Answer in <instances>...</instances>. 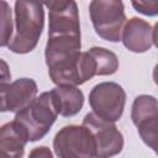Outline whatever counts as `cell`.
Wrapping results in <instances>:
<instances>
[{
	"instance_id": "cell-11",
	"label": "cell",
	"mask_w": 158,
	"mask_h": 158,
	"mask_svg": "<svg viewBox=\"0 0 158 158\" xmlns=\"http://www.w3.org/2000/svg\"><path fill=\"white\" fill-rule=\"evenodd\" d=\"M30 142L25 127L15 118L6 122L0 128V151L7 157H23L25 146Z\"/></svg>"
},
{
	"instance_id": "cell-15",
	"label": "cell",
	"mask_w": 158,
	"mask_h": 158,
	"mask_svg": "<svg viewBox=\"0 0 158 158\" xmlns=\"http://www.w3.org/2000/svg\"><path fill=\"white\" fill-rule=\"evenodd\" d=\"M132 7L144 16H158V0H131Z\"/></svg>"
},
{
	"instance_id": "cell-4",
	"label": "cell",
	"mask_w": 158,
	"mask_h": 158,
	"mask_svg": "<svg viewBox=\"0 0 158 158\" xmlns=\"http://www.w3.org/2000/svg\"><path fill=\"white\" fill-rule=\"evenodd\" d=\"M89 15L93 27L100 38L112 43L121 41L126 23L122 0H91Z\"/></svg>"
},
{
	"instance_id": "cell-6",
	"label": "cell",
	"mask_w": 158,
	"mask_h": 158,
	"mask_svg": "<svg viewBox=\"0 0 158 158\" xmlns=\"http://www.w3.org/2000/svg\"><path fill=\"white\" fill-rule=\"evenodd\" d=\"M126 104L123 88L115 81L96 84L89 93V105L99 117L116 122L121 118Z\"/></svg>"
},
{
	"instance_id": "cell-17",
	"label": "cell",
	"mask_w": 158,
	"mask_h": 158,
	"mask_svg": "<svg viewBox=\"0 0 158 158\" xmlns=\"http://www.w3.org/2000/svg\"><path fill=\"white\" fill-rule=\"evenodd\" d=\"M1 81H0V85L1 84H6V83H10V79H11V74L7 69V64L4 59H1Z\"/></svg>"
},
{
	"instance_id": "cell-9",
	"label": "cell",
	"mask_w": 158,
	"mask_h": 158,
	"mask_svg": "<svg viewBox=\"0 0 158 158\" xmlns=\"http://www.w3.org/2000/svg\"><path fill=\"white\" fill-rule=\"evenodd\" d=\"M1 111L17 114L30 105L37 96V83L31 78H20L11 83L1 84Z\"/></svg>"
},
{
	"instance_id": "cell-10",
	"label": "cell",
	"mask_w": 158,
	"mask_h": 158,
	"mask_svg": "<svg viewBox=\"0 0 158 158\" xmlns=\"http://www.w3.org/2000/svg\"><path fill=\"white\" fill-rule=\"evenodd\" d=\"M152 32L153 28L149 22L139 17H131L123 26L121 41L128 51L133 53H143L153 44Z\"/></svg>"
},
{
	"instance_id": "cell-18",
	"label": "cell",
	"mask_w": 158,
	"mask_h": 158,
	"mask_svg": "<svg viewBox=\"0 0 158 158\" xmlns=\"http://www.w3.org/2000/svg\"><path fill=\"white\" fill-rule=\"evenodd\" d=\"M152 41H153V44L158 48V22L154 25L153 27V32H152Z\"/></svg>"
},
{
	"instance_id": "cell-16",
	"label": "cell",
	"mask_w": 158,
	"mask_h": 158,
	"mask_svg": "<svg viewBox=\"0 0 158 158\" xmlns=\"http://www.w3.org/2000/svg\"><path fill=\"white\" fill-rule=\"evenodd\" d=\"M52 152L46 146L36 147L30 152V157H44V158H52Z\"/></svg>"
},
{
	"instance_id": "cell-12",
	"label": "cell",
	"mask_w": 158,
	"mask_h": 158,
	"mask_svg": "<svg viewBox=\"0 0 158 158\" xmlns=\"http://www.w3.org/2000/svg\"><path fill=\"white\" fill-rule=\"evenodd\" d=\"M52 90L57 96L59 114L63 117H72L80 112L84 105V94L77 85H57Z\"/></svg>"
},
{
	"instance_id": "cell-5",
	"label": "cell",
	"mask_w": 158,
	"mask_h": 158,
	"mask_svg": "<svg viewBox=\"0 0 158 158\" xmlns=\"http://www.w3.org/2000/svg\"><path fill=\"white\" fill-rule=\"evenodd\" d=\"M53 151L60 158H90L96 154V143L85 125H67L56 133Z\"/></svg>"
},
{
	"instance_id": "cell-8",
	"label": "cell",
	"mask_w": 158,
	"mask_h": 158,
	"mask_svg": "<svg viewBox=\"0 0 158 158\" xmlns=\"http://www.w3.org/2000/svg\"><path fill=\"white\" fill-rule=\"evenodd\" d=\"M83 125L90 128L95 143V157L106 158L118 154L123 148V136L116 127L115 122L104 120L93 111L88 112L83 118Z\"/></svg>"
},
{
	"instance_id": "cell-3",
	"label": "cell",
	"mask_w": 158,
	"mask_h": 158,
	"mask_svg": "<svg viewBox=\"0 0 158 158\" xmlns=\"http://www.w3.org/2000/svg\"><path fill=\"white\" fill-rule=\"evenodd\" d=\"M46 65L48 75L56 85L78 86L96 75V63L89 51H80Z\"/></svg>"
},
{
	"instance_id": "cell-19",
	"label": "cell",
	"mask_w": 158,
	"mask_h": 158,
	"mask_svg": "<svg viewBox=\"0 0 158 158\" xmlns=\"http://www.w3.org/2000/svg\"><path fill=\"white\" fill-rule=\"evenodd\" d=\"M153 81H154V84L158 86V63L154 65V68H153Z\"/></svg>"
},
{
	"instance_id": "cell-14",
	"label": "cell",
	"mask_w": 158,
	"mask_h": 158,
	"mask_svg": "<svg viewBox=\"0 0 158 158\" xmlns=\"http://www.w3.org/2000/svg\"><path fill=\"white\" fill-rule=\"evenodd\" d=\"M12 30L15 28H14L11 9L5 0H1V38H0L1 47H7L12 37Z\"/></svg>"
},
{
	"instance_id": "cell-1",
	"label": "cell",
	"mask_w": 158,
	"mask_h": 158,
	"mask_svg": "<svg viewBox=\"0 0 158 158\" xmlns=\"http://www.w3.org/2000/svg\"><path fill=\"white\" fill-rule=\"evenodd\" d=\"M15 33L7 48L16 54L32 52L44 27V10L41 0H15Z\"/></svg>"
},
{
	"instance_id": "cell-13",
	"label": "cell",
	"mask_w": 158,
	"mask_h": 158,
	"mask_svg": "<svg viewBox=\"0 0 158 158\" xmlns=\"http://www.w3.org/2000/svg\"><path fill=\"white\" fill-rule=\"evenodd\" d=\"M89 52L93 54L96 63V75H112L118 69V58L112 52L104 47H91Z\"/></svg>"
},
{
	"instance_id": "cell-2",
	"label": "cell",
	"mask_w": 158,
	"mask_h": 158,
	"mask_svg": "<svg viewBox=\"0 0 158 158\" xmlns=\"http://www.w3.org/2000/svg\"><path fill=\"white\" fill-rule=\"evenodd\" d=\"M58 115L60 114L57 96L49 90L36 96L30 105L15 114V120L25 127L30 142H36L49 132Z\"/></svg>"
},
{
	"instance_id": "cell-7",
	"label": "cell",
	"mask_w": 158,
	"mask_h": 158,
	"mask_svg": "<svg viewBox=\"0 0 158 158\" xmlns=\"http://www.w3.org/2000/svg\"><path fill=\"white\" fill-rule=\"evenodd\" d=\"M131 120L143 143L158 156V100L152 95H138L132 104Z\"/></svg>"
}]
</instances>
